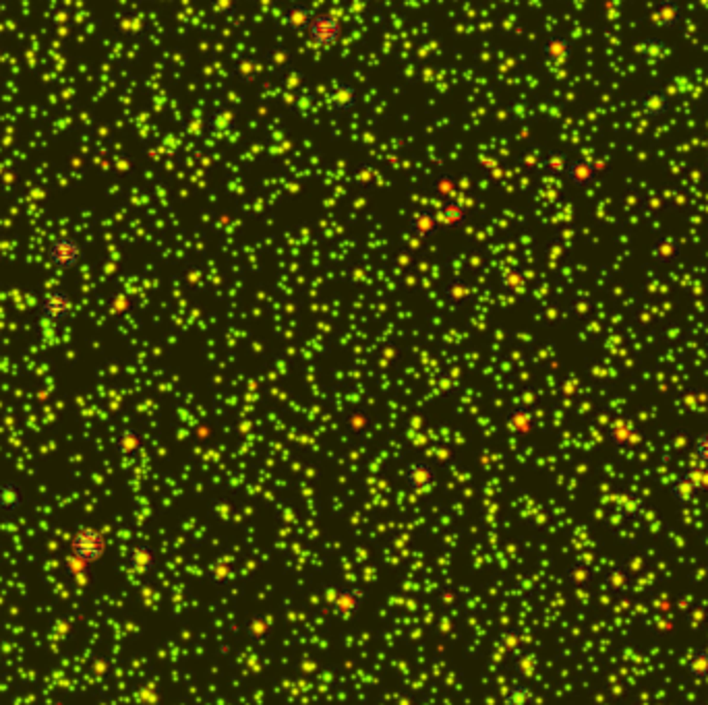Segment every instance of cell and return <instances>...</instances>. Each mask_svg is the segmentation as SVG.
Segmentation results:
<instances>
[{
	"label": "cell",
	"mask_w": 708,
	"mask_h": 705,
	"mask_svg": "<svg viewBox=\"0 0 708 705\" xmlns=\"http://www.w3.org/2000/svg\"><path fill=\"white\" fill-rule=\"evenodd\" d=\"M642 54L650 60V62H657V60H663L667 56V46L661 40H646L642 43Z\"/></svg>",
	"instance_id": "4316f807"
},
{
	"label": "cell",
	"mask_w": 708,
	"mask_h": 705,
	"mask_svg": "<svg viewBox=\"0 0 708 705\" xmlns=\"http://www.w3.org/2000/svg\"><path fill=\"white\" fill-rule=\"evenodd\" d=\"M679 242L675 240V238H671V236H663V238H659L655 245H653V249H650V254H653V259L655 261H659V263H671V261H675L677 256H679Z\"/></svg>",
	"instance_id": "5bb4252c"
},
{
	"label": "cell",
	"mask_w": 708,
	"mask_h": 705,
	"mask_svg": "<svg viewBox=\"0 0 708 705\" xmlns=\"http://www.w3.org/2000/svg\"><path fill=\"white\" fill-rule=\"evenodd\" d=\"M704 345H707V352H708V337H707V343H704Z\"/></svg>",
	"instance_id": "1f68e13d"
},
{
	"label": "cell",
	"mask_w": 708,
	"mask_h": 705,
	"mask_svg": "<svg viewBox=\"0 0 708 705\" xmlns=\"http://www.w3.org/2000/svg\"><path fill=\"white\" fill-rule=\"evenodd\" d=\"M642 507H644L642 498L632 493H624L617 497V509L624 517H638L642 513Z\"/></svg>",
	"instance_id": "603a6c76"
},
{
	"label": "cell",
	"mask_w": 708,
	"mask_h": 705,
	"mask_svg": "<svg viewBox=\"0 0 708 705\" xmlns=\"http://www.w3.org/2000/svg\"><path fill=\"white\" fill-rule=\"evenodd\" d=\"M507 426H509L512 430H516V432L526 434V432H530L533 426H535V414H533L530 410H526V408H516V410H512L509 416H507Z\"/></svg>",
	"instance_id": "d6986e66"
},
{
	"label": "cell",
	"mask_w": 708,
	"mask_h": 705,
	"mask_svg": "<svg viewBox=\"0 0 708 705\" xmlns=\"http://www.w3.org/2000/svg\"><path fill=\"white\" fill-rule=\"evenodd\" d=\"M234 125V114L230 110H218L209 116V128L215 132H226Z\"/></svg>",
	"instance_id": "484cf974"
},
{
	"label": "cell",
	"mask_w": 708,
	"mask_h": 705,
	"mask_svg": "<svg viewBox=\"0 0 708 705\" xmlns=\"http://www.w3.org/2000/svg\"><path fill=\"white\" fill-rule=\"evenodd\" d=\"M65 571H67L69 580L84 587V585H87V581H89L91 567H89L87 563H84L81 559H77V556H73V554H67V556H65Z\"/></svg>",
	"instance_id": "2e32d148"
},
{
	"label": "cell",
	"mask_w": 708,
	"mask_h": 705,
	"mask_svg": "<svg viewBox=\"0 0 708 705\" xmlns=\"http://www.w3.org/2000/svg\"><path fill=\"white\" fill-rule=\"evenodd\" d=\"M106 550H108V540L100 530H95L91 526L77 528L75 534L69 540V554L81 559L89 567H93L98 561H102Z\"/></svg>",
	"instance_id": "6da1fadb"
},
{
	"label": "cell",
	"mask_w": 708,
	"mask_h": 705,
	"mask_svg": "<svg viewBox=\"0 0 708 705\" xmlns=\"http://www.w3.org/2000/svg\"><path fill=\"white\" fill-rule=\"evenodd\" d=\"M128 565L137 571V573H145L152 569L154 565V552L145 546H135L128 552Z\"/></svg>",
	"instance_id": "44dd1931"
},
{
	"label": "cell",
	"mask_w": 708,
	"mask_h": 705,
	"mask_svg": "<svg viewBox=\"0 0 708 705\" xmlns=\"http://www.w3.org/2000/svg\"><path fill=\"white\" fill-rule=\"evenodd\" d=\"M609 439H611V443L615 445V447H629V445H634V443H638V432H636V428H634V424L629 422V420H617V422H613V426H611V430H609Z\"/></svg>",
	"instance_id": "30bf717a"
},
{
	"label": "cell",
	"mask_w": 708,
	"mask_h": 705,
	"mask_svg": "<svg viewBox=\"0 0 708 705\" xmlns=\"http://www.w3.org/2000/svg\"><path fill=\"white\" fill-rule=\"evenodd\" d=\"M344 27L342 23L330 15V13H317L311 19V25L307 29L309 40L315 43L317 48H332L333 43H338V40L342 38Z\"/></svg>",
	"instance_id": "277c9868"
},
{
	"label": "cell",
	"mask_w": 708,
	"mask_h": 705,
	"mask_svg": "<svg viewBox=\"0 0 708 705\" xmlns=\"http://www.w3.org/2000/svg\"><path fill=\"white\" fill-rule=\"evenodd\" d=\"M522 284H524V280H522L520 271H507V273L503 275V280H501V286L509 292L520 290Z\"/></svg>",
	"instance_id": "f546056e"
},
{
	"label": "cell",
	"mask_w": 708,
	"mask_h": 705,
	"mask_svg": "<svg viewBox=\"0 0 708 705\" xmlns=\"http://www.w3.org/2000/svg\"><path fill=\"white\" fill-rule=\"evenodd\" d=\"M566 174L576 186H588L596 178V167L592 166L588 160H574V162L568 164Z\"/></svg>",
	"instance_id": "8fae6325"
},
{
	"label": "cell",
	"mask_w": 708,
	"mask_h": 705,
	"mask_svg": "<svg viewBox=\"0 0 708 705\" xmlns=\"http://www.w3.org/2000/svg\"><path fill=\"white\" fill-rule=\"evenodd\" d=\"M629 577H627V573H625L624 569H615V571H611L609 573V577H607V585H609V589H613V591H617V594H624V591H627L629 589Z\"/></svg>",
	"instance_id": "83f0119b"
},
{
	"label": "cell",
	"mask_w": 708,
	"mask_h": 705,
	"mask_svg": "<svg viewBox=\"0 0 708 705\" xmlns=\"http://www.w3.org/2000/svg\"><path fill=\"white\" fill-rule=\"evenodd\" d=\"M466 217H468L466 207L460 201H454V199L452 201H443L441 207L437 209V219L446 228H460V226H464Z\"/></svg>",
	"instance_id": "ba28073f"
},
{
	"label": "cell",
	"mask_w": 708,
	"mask_h": 705,
	"mask_svg": "<svg viewBox=\"0 0 708 705\" xmlns=\"http://www.w3.org/2000/svg\"><path fill=\"white\" fill-rule=\"evenodd\" d=\"M669 108H671V102H669L667 93H663V91H648L642 97V110H644V114H648L653 118L665 116L667 112H669Z\"/></svg>",
	"instance_id": "4fadbf2b"
},
{
	"label": "cell",
	"mask_w": 708,
	"mask_h": 705,
	"mask_svg": "<svg viewBox=\"0 0 708 705\" xmlns=\"http://www.w3.org/2000/svg\"><path fill=\"white\" fill-rule=\"evenodd\" d=\"M470 294H472V290H470V286L466 284V282H450V286L446 288V296L450 298V302L454 304V306H460V304H464L468 298H470Z\"/></svg>",
	"instance_id": "d4e9b609"
},
{
	"label": "cell",
	"mask_w": 708,
	"mask_h": 705,
	"mask_svg": "<svg viewBox=\"0 0 708 705\" xmlns=\"http://www.w3.org/2000/svg\"><path fill=\"white\" fill-rule=\"evenodd\" d=\"M456 186H458L456 178L450 176V174H446V172L437 174V176L433 178V182H431V191H433V195L439 197L441 201H452V197L456 195Z\"/></svg>",
	"instance_id": "e0dca14e"
},
{
	"label": "cell",
	"mask_w": 708,
	"mask_h": 705,
	"mask_svg": "<svg viewBox=\"0 0 708 705\" xmlns=\"http://www.w3.org/2000/svg\"><path fill=\"white\" fill-rule=\"evenodd\" d=\"M568 158L563 156V153H551L547 160H545V170L547 172H551V174H563L566 170H568Z\"/></svg>",
	"instance_id": "f1b7e54d"
},
{
	"label": "cell",
	"mask_w": 708,
	"mask_h": 705,
	"mask_svg": "<svg viewBox=\"0 0 708 705\" xmlns=\"http://www.w3.org/2000/svg\"><path fill=\"white\" fill-rule=\"evenodd\" d=\"M73 310H75L73 298H71L69 292L62 290V288L48 290L40 298V304H38L40 319L46 321V323H50V325H62V323H67L73 317Z\"/></svg>",
	"instance_id": "3957f363"
},
{
	"label": "cell",
	"mask_w": 708,
	"mask_h": 705,
	"mask_svg": "<svg viewBox=\"0 0 708 705\" xmlns=\"http://www.w3.org/2000/svg\"><path fill=\"white\" fill-rule=\"evenodd\" d=\"M46 261L50 263V267H54L58 271H73L84 261V247L75 236L60 234L48 245Z\"/></svg>",
	"instance_id": "7a4b0ae2"
},
{
	"label": "cell",
	"mask_w": 708,
	"mask_h": 705,
	"mask_svg": "<svg viewBox=\"0 0 708 705\" xmlns=\"http://www.w3.org/2000/svg\"><path fill=\"white\" fill-rule=\"evenodd\" d=\"M25 505V493L21 484L6 480L0 484V513L2 515H15L23 509Z\"/></svg>",
	"instance_id": "8992f818"
},
{
	"label": "cell",
	"mask_w": 708,
	"mask_h": 705,
	"mask_svg": "<svg viewBox=\"0 0 708 705\" xmlns=\"http://www.w3.org/2000/svg\"><path fill=\"white\" fill-rule=\"evenodd\" d=\"M698 493H708V465L700 463V465H692L686 474H683Z\"/></svg>",
	"instance_id": "cb8c5ba5"
},
{
	"label": "cell",
	"mask_w": 708,
	"mask_h": 705,
	"mask_svg": "<svg viewBox=\"0 0 708 705\" xmlns=\"http://www.w3.org/2000/svg\"><path fill=\"white\" fill-rule=\"evenodd\" d=\"M686 670L692 678H707L708 676V652H696L688 658L686 662Z\"/></svg>",
	"instance_id": "7402d4cb"
},
{
	"label": "cell",
	"mask_w": 708,
	"mask_h": 705,
	"mask_svg": "<svg viewBox=\"0 0 708 705\" xmlns=\"http://www.w3.org/2000/svg\"><path fill=\"white\" fill-rule=\"evenodd\" d=\"M328 102H330V106H332L333 110L348 112V110H352L359 104V91L352 85L344 83V81L333 83L332 91L328 95Z\"/></svg>",
	"instance_id": "52a82bcc"
},
{
	"label": "cell",
	"mask_w": 708,
	"mask_h": 705,
	"mask_svg": "<svg viewBox=\"0 0 708 705\" xmlns=\"http://www.w3.org/2000/svg\"><path fill=\"white\" fill-rule=\"evenodd\" d=\"M143 447V439L137 430L133 428H125L119 437H116V449L121 456H135L139 449Z\"/></svg>",
	"instance_id": "ac0fdd59"
},
{
	"label": "cell",
	"mask_w": 708,
	"mask_h": 705,
	"mask_svg": "<svg viewBox=\"0 0 708 705\" xmlns=\"http://www.w3.org/2000/svg\"><path fill=\"white\" fill-rule=\"evenodd\" d=\"M542 54H545V58H547L551 64H566V60H568L570 54H572V46H570V42H568L566 38L555 36V38H549V40L545 42V46H542Z\"/></svg>",
	"instance_id": "9c48e42d"
},
{
	"label": "cell",
	"mask_w": 708,
	"mask_h": 705,
	"mask_svg": "<svg viewBox=\"0 0 708 705\" xmlns=\"http://www.w3.org/2000/svg\"><path fill=\"white\" fill-rule=\"evenodd\" d=\"M311 19H313V13L302 6V4H290L286 15H284V23L290 27L292 32L300 34V32H307L309 25H311Z\"/></svg>",
	"instance_id": "7c38bea8"
},
{
	"label": "cell",
	"mask_w": 708,
	"mask_h": 705,
	"mask_svg": "<svg viewBox=\"0 0 708 705\" xmlns=\"http://www.w3.org/2000/svg\"><path fill=\"white\" fill-rule=\"evenodd\" d=\"M671 497L675 498V500H679V502H683V505H690V502H694L696 498H698V491H696V486L686 478V476H679L673 484H671Z\"/></svg>",
	"instance_id": "ffe728a7"
},
{
	"label": "cell",
	"mask_w": 708,
	"mask_h": 705,
	"mask_svg": "<svg viewBox=\"0 0 708 705\" xmlns=\"http://www.w3.org/2000/svg\"><path fill=\"white\" fill-rule=\"evenodd\" d=\"M694 451H696V456H698V459H700V463L708 465V432H704V434H700V437H698Z\"/></svg>",
	"instance_id": "4dcf8cb0"
},
{
	"label": "cell",
	"mask_w": 708,
	"mask_h": 705,
	"mask_svg": "<svg viewBox=\"0 0 708 705\" xmlns=\"http://www.w3.org/2000/svg\"><path fill=\"white\" fill-rule=\"evenodd\" d=\"M408 226H410L413 234L418 236L420 240L435 236L439 232V228H441L435 209H418V211H415L410 215V219H408Z\"/></svg>",
	"instance_id": "5b68a950"
},
{
	"label": "cell",
	"mask_w": 708,
	"mask_h": 705,
	"mask_svg": "<svg viewBox=\"0 0 708 705\" xmlns=\"http://www.w3.org/2000/svg\"><path fill=\"white\" fill-rule=\"evenodd\" d=\"M653 21L661 27H675L681 21V8L675 2H661L653 13Z\"/></svg>",
	"instance_id": "9a60e30c"
}]
</instances>
